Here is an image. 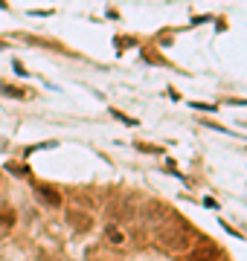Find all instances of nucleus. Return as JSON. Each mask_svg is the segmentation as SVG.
<instances>
[{
  "label": "nucleus",
  "mask_w": 247,
  "mask_h": 261,
  "mask_svg": "<svg viewBox=\"0 0 247 261\" xmlns=\"http://www.w3.org/2000/svg\"><path fill=\"white\" fill-rule=\"evenodd\" d=\"M157 241H160V247H166V250H171V252H181V250H186L189 247V232H181V229H166V232H160L157 235Z\"/></svg>",
  "instance_id": "obj_1"
},
{
  "label": "nucleus",
  "mask_w": 247,
  "mask_h": 261,
  "mask_svg": "<svg viewBox=\"0 0 247 261\" xmlns=\"http://www.w3.org/2000/svg\"><path fill=\"white\" fill-rule=\"evenodd\" d=\"M9 171H12V174H27V168L18 166V163H9Z\"/></svg>",
  "instance_id": "obj_9"
},
{
  "label": "nucleus",
  "mask_w": 247,
  "mask_h": 261,
  "mask_svg": "<svg viewBox=\"0 0 247 261\" xmlns=\"http://www.w3.org/2000/svg\"><path fill=\"white\" fill-rule=\"evenodd\" d=\"M38 200L41 203H47V206H61V195H58V189L53 186H38Z\"/></svg>",
  "instance_id": "obj_3"
},
{
  "label": "nucleus",
  "mask_w": 247,
  "mask_h": 261,
  "mask_svg": "<svg viewBox=\"0 0 247 261\" xmlns=\"http://www.w3.org/2000/svg\"><path fill=\"white\" fill-rule=\"evenodd\" d=\"M108 238H111L114 244H122V232H119V229H114V226L108 229Z\"/></svg>",
  "instance_id": "obj_7"
},
{
  "label": "nucleus",
  "mask_w": 247,
  "mask_h": 261,
  "mask_svg": "<svg viewBox=\"0 0 247 261\" xmlns=\"http://www.w3.org/2000/svg\"><path fill=\"white\" fill-rule=\"evenodd\" d=\"M0 90L6 96H12V99H23V90H20V87H0Z\"/></svg>",
  "instance_id": "obj_6"
},
{
  "label": "nucleus",
  "mask_w": 247,
  "mask_h": 261,
  "mask_svg": "<svg viewBox=\"0 0 247 261\" xmlns=\"http://www.w3.org/2000/svg\"><path fill=\"white\" fill-rule=\"evenodd\" d=\"M111 113H114L116 119H122V122H125V125H137V119H131V116H125V113H122V111H111Z\"/></svg>",
  "instance_id": "obj_8"
},
{
  "label": "nucleus",
  "mask_w": 247,
  "mask_h": 261,
  "mask_svg": "<svg viewBox=\"0 0 247 261\" xmlns=\"http://www.w3.org/2000/svg\"><path fill=\"white\" fill-rule=\"evenodd\" d=\"M0 224H3V226L15 224V215H12V209H3V212H0Z\"/></svg>",
  "instance_id": "obj_5"
},
{
  "label": "nucleus",
  "mask_w": 247,
  "mask_h": 261,
  "mask_svg": "<svg viewBox=\"0 0 247 261\" xmlns=\"http://www.w3.org/2000/svg\"><path fill=\"white\" fill-rule=\"evenodd\" d=\"M186 261H218V247H212V244H204L198 250H192L186 255Z\"/></svg>",
  "instance_id": "obj_2"
},
{
  "label": "nucleus",
  "mask_w": 247,
  "mask_h": 261,
  "mask_svg": "<svg viewBox=\"0 0 247 261\" xmlns=\"http://www.w3.org/2000/svg\"><path fill=\"white\" fill-rule=\"evenodd\" d=\"M85 218H87L85 212H70V221H73L76 229H90V226H93V221H85Z\"/></svg>",
  "instance_id": "obj_4"
}]
</instances>
